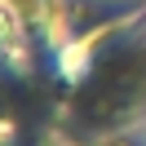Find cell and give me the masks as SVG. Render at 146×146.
I'll return each instance as SVG.
<instances>
[{"mask_svg": "<svg viewBox=\"0 0 146 146\" xmlns=\"http://www.w3.org/2000/svg\"><path fill=\"white\" fill-rule=\"evenodd\" d=\"M84 53H89L84 44H66L62 53H58V66H62V75H71V80H75V75L84 71Z\"/></svg>", "mask_w": 146, "mask_h": 146, "instance_id": "6da1fadb", "label": "cell"}]
</instances>
